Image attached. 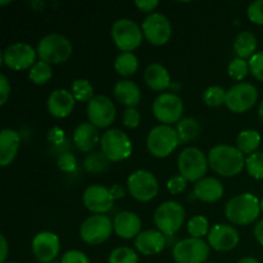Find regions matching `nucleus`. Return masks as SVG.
<instances>
[{
    "label": "nucleus",
    "mask_w": 263,
    "mask_h": 263,
    "mask_svg": "<svg viewBox=\"0 0 263 263\" xmlns=\"http://www.w3.org/2000/svg\"><path fill=\"white\" fill-rule=\"evenodd\" d=\"M210 167L222 177L238 176L246 168V156L236 146L220 144L208 153Z\"/></svg>",
    "instance_id": "f257e3e1"
},
{
    "label": "nucleus",
    "mask_w": 263,
    "mask_h": 263,
    "mask_svg": "<svg viewBox=\"0 0 263 263\" xmlns=\"http://www.w3.org/2000/svg\"><path fill=\"white\" fill-rule=\"evenodd\" d=\"M261 213V202L252 193H243L231 198L225 207V216L231 223L247 226L253 223Z\"/></svg>",
    "instance_id": "f03ea898"
},
{
    "label": "nucleus",
    "mask_w": 263,
    "mask_h": 263,
    "mask_svg": "<svg viewBox=\"0 0 263 263\" xmlns=\"http://www.w3.org/2000/svg\"><path fill=\"white\" fill-rule=\"evenodd\" d=\"M37 57L48 64H61L68 61L73 51L72 43L63 35L49 33L37 44Z\"/></svg>",
    "instance_id": "7ed1b4c3"
},
{
    "label": "nucleus",
    "mask_w": 263,
    "mask_h": 263,
    "mask_svg": "<svg viewBox=\"0 0 263 263\" xmlns=\"http://www.w3.org/2000/svg\"><path fill=\"white\" fill-rule=\"evenodd\" d=\"M180 145L176 128L168 125L154 126L146 138V148L156 158H166Z\"/></svg>",
    "instance_id": "20e7f679"
},
{
    "label": "nucleus",
    "mask_w": 263,
    "mask_h": 263,
    "mask_svg": "<svg viewBox=\"0 0 263 263\" xmlns=\"http://www.w3.org/2000/svg\"><path fill=\"white\" fill-rule=\"evenodd\" d=\"M177 167L180 175L186 181L198 182L205 177L210 163H208V157H205L200 149L195 146H187L179 154Z\"/></svg>",
    "instance_id": "39448f33"
},
{
    "label": "nucleus",
    "mask_w": 263,
    "mask_h": 263,
    "mask_svg": "<svg viewBox=\"0 0 263 263\" xmlns=\"http://www.w3.org/2000/svg\"><path fill=\"white\" fill-rule=\"evenodd\" d=\"M110 36L115 45L122 53H133L141 45L144 37L141 27H139L138 23L130 18H121L116 21L110 30Z\"/></svg>",
    "instance_id": "423d86ee"
},
{
    "label": "nucleus",
    "mask_w": 263,
    "mask_h": 263,
    "mask_svg": "<svg viewBox=\"0 0 263 263\" xmlns=\"http://www.w3.org/2000/svg\"><path fill=\"white\" fill-rule=\"evenodd\" d=\"M185 208L175 200L162 203L154 212V223L164 236H172L185 222Z\"/></svg>",
    "instance_id": "0eeeda50"
},
{
    "label": "nucleus",
    "mask_w": 263,
    "mask_h": 263,
    "mask_svg": "<svg viewBox=\"0 0 263 263\" xmlns=\"http://www.w3.org/2000/svg\"><path fill=\"white\" fill-rule=\"evenodd\" d=\"M100 148L110 162H121L133 154L131 139L120 128H109L100 139Z\"/></svg>",
    "instance_id": "6e6552de"
},
{
    "label": "nucleus",
    "mask_w": 263,
    "mask_h": 263,
    "mask_svg": "<svg viewBox=\"0 0 263 263\" xmlns=\"http://www.w3.org/2000/svg\"><path fill=\"white\" fill-rule=\"evenodd\" d=\"M152 110L157 121H159L162 125L170 126L181 120L184 113V103L176 94L162 92L154 99Z\"/></svg>",
    "instance_id": "1a4fd4ad"
},
{
    "label": "nucleus",
    "mask_w": 263,
    "mask_h": 263,
    "mask_svg": "<svg viewBox=\"0 0 263 263\" xmlns=\"http://www.w3.org/2000/svg\"><path fill=\"white\" fill-rule=\"evenodd\" d=\"M113 231V222L108 216L92 215L82 222L80 238L90 246H99L110 238Z\"/></svg>",
    "instance_id": "9d476101"
},
{
    "label": "nucleus",
    "mask_w": 263,
    "mask_h": 263,
    "mask_svg": "<svg viewBox=\"0 0 263 263\" xmlns=\"http://www.w3.org/2000/svg\"><path fill=\"white\" fill-rule=\"evenodd\" d=\"M128 193L139 202H149L158 195L159 184L157 177L146 170H138L127 179Z\"/></svg>",
    "instance_id": "9b49d317"
},
{
    "label": "nucleus",
    "mask_w": 263,
    "mask_h": 263,
    "mask_svg": "<svg viewBox=\"0 0 263 263\" xmlns=\"http://www.w3.org/2000/svg\"><path fill=\"white\" fill-rule=\"evenodd\" d=\"M210 248L203 239H182L172 248V257L176 263H205L210 257Z\"/></svg>",
    "instance_id": "f8f14e48"
},
{
    "label": "nucleus",
    "mask_w": 263,
    "mask_h": 263,
    "mask_svg": "<svg viewBox=\"0 0 263 263\" xmlns=\"http://www.w3.org/2000/svg\"><path fill=\"white\" fill-rule=\"evenodd\" d=\"M258 100V90L253 84L239 82L226 92L225 105L234 113H246L252 109Z\"/></svg>",
    "instance_id": "ddd939ff"
},
{
    "label": "nucleus",
    "mask_w": 263,
    "mask_h": 263,
    "mask_svg": "<svg viewBox=\"0 0 263 263\" xmlns=\"http://www.w3.org/2000/svg\"><path fill=\"white\" fill-rule=\"evenodd\" d=\"M37 51L27 43H14L3 51V63L13 71H30L36 63Z\"/></svg>",
    "instance_id": "4468645a"
},
{
    "label": "nucleus",
    "mask_w": 263,
    "mask_h": 263,
    "mask_svg": "<svg viewBox=\"0 0 263 263\" xmlns=\"http://www.w3.org/2000/svg\"><path fill=\"white\" fill-rule=\"evenodd\" d=\"M144 39L154 46L166 45L172 35L171 22L161 13H152L141 25Z\"/></svg>",
    "instance_id": "2eb2a0df"
},
{
    "label": "nucleus",
    "mask_w": 263,
    "mask_h": 263,
    "mask_svg": "<svg viewBox=\"0 0 263 263\" xmlns=\"http://www.w3.org/2000/svg\"><path fill=\"white\" fill-rule=\"evenodd\" d=\"M89 122L97 128H107L116 118V107L105 95H95L86 107Z\"/></svg>",
    "instance_id": "dca6fc26"
},
{
    "label": "nucleus",
    "mask_w": 263,
    "mask_h": 263,
    "mask_svg": "<svg viewBox=\"0 0 263 263\" xmlns=\"http://www.w3.org/2000/svg\"><path fill=\"white\" fill-rule=\"evenodd\" d=\"M113 202L115 199L109 189L103 185H90L84 190V194H82V203L86 210L94 215H105L109 212L113 207Z\"/></svg>",
    "instance_id": "f3484780"
},
{
    "label": "nucleus",
    "mask_w": 263,
    "mask_h": 263,
    "mask_svg": "<svg viewBox=\"0 0 263 263\" xmlns=\"http://www.w3.org/2000/svg\"><path fill=\"white\" fill-rule=\"evenodd\" d=\"M33 256L39 262H51L58 257L61 251V240L57 234L50 231H41L31 243Z\"/></svg>",
    "instance_id": "a211bd4d"
},
{
    "label": "nucleus",
    "mask_w": 263,
    "mask_h": 263,
    "mask_svg": "<svg viewBox=\"0 0 263 263\" xmlns=\"http://www.w3.org/2000/svg\"><path fill=\"white\" fill-rule=\"evenodd\" d=\"M240 236L234 226L217 223L208 234V246L216 252H230L238 247Z\"/></svg>",
    "instance_id": "6ab92c4d"
},
{
    "label": "nucleus",
    "mask_w": 263,
    "mask_h": 263,
    "mask_svg": "<svg viewBox=\"0 0 263 263\" xmlns=\"http://www.w3.org/2000/svg\"><path fill=\"white\" fill-rule=\"evenodd\" d=\"M76 99L73 94L66 89L54 90L46 100L48 112L55 118H66L73 110Z\"/></svg>",
    "instance_id": "aec40b11"
},
{
    "label": "nucleus",
    "mask_w": 263,
    "mask_h": 263,
    "mask_svg": "<svg viewBox=\"0 0 263 263\" xmlns=\"http://www.w3.org/2000/svg\"><path fill=\"white\" fill-rule=\"evenodd\" d=\"M113 230L121 239H134L141 233V220L136 213L123 211L116 215L113 220Z\"/></svg>",
    "instance_id": "412c9836"
},
{
    "label": "nucleus",
    "mask_w": 263,
    "mask_h": 263,
    "mask_svg": "<svg viewBox=\"0 0 263 263\" xmlns=\"http://www.w3.org/2000/svg\"><path fill=\"white\" fill-rule=\"evenodd\" d=\"M135 248L144 256H156L166 248V236L159 230L141 231L135 238Z\"/></svg>",
    "instance_id": "4be33fe9"
},
{
    "label": "nucleus",
    "mask_w": 263,
    "mask_h": 263,
    "mask_svg": "<svg viewBox=\"0 0 263 263\" xmlns=\"http://www.w3.org/2000/svg\"><path fill=\"white\" fill-rule=\"evenodd\" d=\"M21 146V136L13 128H3L0 133V164L7 167L17 157Z\"/></svg>",
    "instance_id": "5701e85b"
},
{
    "label": "nucleus",
    "mask_w": 263,
    "mask_h": 263,
    "mask_svg": "<svg viewBox=\"0 0 263 263\" xmlns=\"http://www.w3.org/2000/svg\"><path fill=\"white\" fill-rule=\"evenodd\" d=\"M100 139L98 128L90 122L80 123L73 131V144L82 153H91Z\"/></svg>",
    "instance_id": "b1692460"
},
{
    "label": "nucleus",
    "mask_w": 263,
    "mask_h": 263,
    "mask_svg": "<svg viewBox=\"0 0 263 263\" xmlns=\"http://www.w3.org/2000/svg\"><path fill=\"white\" fill-rule=\"evenodd\" d=\"M222 182L216 177H203L194 185V197L204 203H215L223 197Z\"/></svg>",
    "instance_id": "393cba45"
},
{
    "label": "nucleus",
    "mask_w": 263,
    "mask_h": 263,
    "mask_svg": "<svg viewBox=\"0 0 263 263\" xmlns=\"http://www.w3.org/2000/svg\"><path fill=\"white\" fill-rule=\"evenodd\" d=\"M144 81L146 86L153 91H164L171 85V76L164 66L159 63H152L144 72Z\"/></svg>",
    "instance_id": "a878e982"
},
{
    "label": "nucleus",
    "mask_w": 263,
    "mask_h": 263,
    "mask_svg": "<svg viewBox=\"0 0 263 263\" xmlns=\"http://www.w3.org/2000/svg\"><path fill=\"white\" fill-rule=\"evenodd\" d=\"M116 100L127 108H135L141 100V91L138 85L130 80H121L113 89Z\"/></svg>",
    "instance_id": "bb28decb"
},
{
    "label": "nucleus",
    "mask_w": 263,
    "mask_h": 263,
    "mask_svg": "<svg viewBox=\"0 0 263 263\" xmlns=\"http://www.w3.org/2000/svg\"><path fill=\"white\" fill-rule=\"evenodd\" d=\"M257 46H258V41H257L256 35L249 31L238 33L234 40V51L238 58L246 59V61L248 58L251 59L256 54Z\"/></svg>",
    "instance_id": "cd10ccee"
},
{
    "label": "nucleus",
    "mask_w": 263,
    "mask_h": 263,
    "mask_svg": "<svg viewBox=\"0 0 263 263\" xmlns=\"http://www.w3.org/2000/svg\"><path fill=\"white\" fill-rule=\"evenodd\" d=\"M259 144H261V135L258 131L256 130H243L239 133L238 138H236V148L246 156H251V154L258 152Z\"/></svg>",
    "instance_id": "c85d7f7f"
},
{
    "label": "nucleus",
    "mask_w": 263,
    "mask_h": 263,
    "mask_svg": "<svg viewBox=\"0 0 263 263\" xmlns=\"http://www.w3.org/2000/svg\"><path fill=\"white\" fill-rule=\"evenodd\" d=\"M176 131L180 139V144H187L199 136L200 125L195 118L185 117L176 123Z\"/></svg>",
    "instance_id": "c756f323"
},
{
    "label": "nucleus",
    "mask_w": 263,
    "mask_h": 263,
    "mask_svg": "<svg viewBox=\"0 0 263 263\" xmlns=\"http://www.w3.org/2000/svg\"><path fill=\"white\" fill-rule=\"evenodd\" d=\"M139 68L138 57L134 53H121L115 61V69L120 76L130 77Z\"/></svg>",
    "instance_id": "7c9ffc66"
},
{
    "label": "nucleus",
    "mask_w": 263,
    "mask_h": 263,
    "mask_svg": "<svg viewBox=\"0 0 263 263\" xmlns=\"http://www.w3.org/2000/svg\"><path fill=\"white\" fill-rule=\"evenodd\" d=\"M110 161L105 157L103 152H94V153L87 154L84 159V167L90 174H102L107 171L109 167Z\"/></svg>",
    "instance_id": "2f4dec72"
},
{
    "label": "nucleus",
    "mask_w": 263,
    "mask_h": 263,
    "mask_svg": "<svg viewBox=\"0 0 263 263\" xmlns=\"http://www.w3.org/2000/svg\"><path fill=\"white\" fill-rule=\"evenodd\" d=\"M53 77V69L46 62L39 61L28 71V79L35 85H45Z\"/></svg>",
    "instance_id": "473e14b6"
},
{
    "label": "nucleus",
    "mask_w": 263,
    "mask_h": 263,
    "mask_svg": "<svg viewBox=\"0 0 263 263\" xmlns=\"http://www.w3.org/2000/svg\"><path fill=\"white\" fill-rule=\"evenodd\" d=\"M71 92L73 94L74 99L81 103H89L94 95V87L91 82L86 79H77L72 82Z\"/></svg>",
    "instance_id": "72a5a7b5"
},
{
    "label": "nucleus",
    "mask_w": 263,
    "mask_h": 263,
    "mask_svg": "<svg viewBox=\"0 0 263 263\" xmlns=\"http://www.w3.org/2000/svg\"><path fill=\"white\" fill-rule=\"evenodd\" d=\"M187 233L192 238L195 239H202L203 236L210 234V223L208 220L202 215L194 216L187 221Z\"/></svg>",
    "instance_id": "f704fd0d"
},
{
    "label": "nucleus",
    "mask_w": 263,
    "mask_h": 263,
    "mask_svg": "<svg viewBox=\"0 0 263 263\" xmlns=\"http://www.w3.org/2000/svg\"><path fill=\"white\" fill-rule=\"evenodd\" d=\"M108 263H139V257L133 248L118 247L110 252Z\"/></svg>",
    "instance_id": "c9c22d12"
},
{
    "label": "nucleus",
    "mask_w": 263,
    "mask_h": 263,
    "mask_svg": "<svg viewBox=\"0 0 263 263\" xmlns=\"http://www.w3.org/2000/svg\"><path fill=\"white\" fill-rule=\"evenodd\" d=\"M226 90L221 86H211L203 92V102L205 105L212 108H218L225 104Z\"/></svg>",
    "instance_id": "e433bc0d"
},
{
    "label": "nucleus",
    "mask_w": 263,
    "mask_h": 263,
    "mask_svg": "<svg viewBox=\"0 0 263 263\" xmlns=\"http://www.w3.org/2000/svg\"><path fill=\"white\" fill-rule=\"evenodd\" d=\"M249 72H251V69H249V62H247L246 59L238 58V57L234 58L228 67L229 76L234 81H243L244 79H247Z\"/></svg>",
    "instance_id": "4c0bfd02"
},
{
    "label": "nucleus",
    "mask_w": 263,
    "mask_h": 263,
    "mask_svg": "<svg viewBox=\"0 0 263 263\" xmlns=\"http://www.w3.org/2000/svg\"><path fill=\"white\" fill-rule=\"evenodd\" d=\"M246 168L249 176L263 180V152H256L246 158Z\"/></svg>",
    "instance_id": "58836bf2"
},
{
    "label": "nucleus",
    "mask_w": 263,
    "mask_h": 263,
    "mask_svg": "<svg viewBox=\"0 0 263 263\" xmlns=\"http://www.w3.org/2000/svg\"><path fill=\"white\" fill-rule=\"evenodd\" d=\"M248 20L254 25H263V0H256L252 3L247 10Z\"/></svg>",
    "instance_id": "ea45409f"
},
{
    "label": "nucleus",
    "mask_w": 263,
    "mask_h": 263,
    "mask_svg": "<svg viewBox=\"0 0 263 263\" xmlns=\"http://www.w3.org/2000/svg\"><path fill=\"white\" fill-rule=\"evenodd\" d=\"M249 69L254 79L263 82V51H258L249 59Z\"/></svg>",
    "instance_id": "a19ab883"
},
{
    "label": "nucleus",
    "mask_w": 263,
    "mask_h": 263,
    "mask_svg": "<svg viewBox=\"0 0 263 263\" xmlns=\"http://www.w3.org/2000/svg\"><path fill=\"white\" fill-rule=\"evenodd\" d=\"M187 181L181 176V175H175L167 181V189L172 195H179L185 192Z\"/></svg>",
    "instance_id": "79ce46f5"
},
{
    "label": "nucleus",
    "mask_w": 263,
    "mask_h": 263,
    "mask_svg": "<svg viewBox=\"0 0 263 263\" xmlns=\"http://www.w3.org/2000/svg\"><path fill=\"white\" fill-rule=\"evenodd\" d=\"M57 163H58L59 170H62L63 172H73L77 167L76 158L73 154L68 153V152L59 154Z\"/></svg>",
    "instance_id": "37998d69"
},
{
    "label": "nucleus",
    "mask_w": 263,
    "mask_h": 263,
    "mask_svg": "<svg viewBox=\"0 0 263 263\" xmlns=\"http://www.w3.org/2000/svg\"><path fill=\"white\" fill-rule=\"evenodd\" d=\"M123 126L127 128H136L140 125V113L136 108H126L122 116Z\"/></svg>",
    "instance_id": "c03bdc74"
},
{
    "label": "nucleus",
    "mask_w": 263,
    "mask_h": 263,
    "mask_svg": "<svg viewBox=\"0 0 263 263\" xmlns=\"http://www.w3.org/2000/svg\"><path fill=\"white\" fill-rule=\"evenodd\" d=\"M61 263H91L90 258L81 251H76V249H72V251L66 252V253L62 256Z\"/></svg>",
    "instance_id": "a18cd8bd"
},
{
    "label": "nucleus",
    "mask_w": 263,
    "mask_h": 263,
    "mask_svg": "<svg viewBox=\"0 0 263 263\" xmlns=\"http://www.w3.org/2000/svg\"><path fill=\"white\" fill-rule=\"evenodd\" d=\"M10 95V84L4 74H0V104L4 105Z\"/></svg>",
    "instance_id": "49530a36"
},
{
    "label": "nucleus",
    "mask_w": 263,
    "mask_h": 263,
    "mask_svg": "<svg viewBox=\"0 0 263 263\" xmlns=\"http://www.w3.org/2000/svg\"><path fill=\"white\" fill-rule=\"evenodd\" d=\"M135 5L140 12L152 13L159 5L158 0H136Z\"/></svg>",
    "instance_id": "de8ad7c7"
},
{
    "label": "nucleus",
    "mask_w": 263,
    "mask_h": 263,
    "mask_svg": "<svg viewBox=\"0 0 263 263\" xmlns=\"http://www.w3.org/2000/svg\"><path fill=\"white\" fill-rule=\"evenodd\" d=\"M109 192H110V194H112L113 199H115V200L121 199V198L125 197V194H126L125 189H123V187L121 186L120 184L112 185V186L109 187Z\"/></svg>",
    "instance_id": "09e8293b"
},
{
    "label": "nucleus",
    "mask_w": 263,
    "mask_h": 263,
    "mask_svg": "<svg viewBox=\"0 0 263 263\" xmlns=\"http://www.w3.org/2000/svg\"><path fill=\"white\" fill-rule=\"evenodd\" d=\"M253 234L256 240L263 247V220L258 221V222L256 223V226H254L253 229Z\"/></svg>",
    "instance_id": "8fccbe9b"
},
{
    "label": "nucleus",
    "mask_w": 263,
    "mask_h": 263,
    "mask_svg": "<svg viewBox=\"0 0 263 263\" xmlns=\"http://www.w3.org/2000/svg\"><path fill=\"white\" fill-rule=\"evenodd\" d=\"M0 248H2V252H0V262L5 263V259L8 257V243L7 239H5L4 235H0Z\"/></svg>",
    "instance_id": "3c124183"
},
{
    "label": "nucleus",
    "mask_w": 263,
    "mask_h": 263,
    "mask_svg": "<svg viewBox=\"0 0 263 263\" xmlns=\"http://www.w3.org/2000/svg\"><path fill=\"white\" fill-rule=\"evenodd\" d=\"M238 263H261V262H259L257 258H254V257H244V258H241Z\"/></svg>",
    "instance_id": "603ef678"
},
{
    "label": "nucleus",
    "mask_w": 263,
    "mask_h": 263,
    "mask_svg": "<svg viewBox=\"0 0 263 263\" xmlns=\"http://www.w3.org/2000/svg\"><path fill=\"white\" fill-rule=\"evenodd\" d=\"M258 116H259V118H261L262 122H263V100H262L261 104H259V107H258Z\"/></svg>",
    "instance_id": "864d4df0"
},
{
    "label": "nucleus",
    "mask_w": 263,
    "mask_h": 263,
    "mask_svg": "<svg viewBox=\"0 0 263 263\" xmlns=\"http://www.w3.org/2000/svg\"><path fill=\"white\" fill-rule=\"evenodd\" d=\"M7 4H10V2H0V5H7Z\"/></svg>",
    "instance_id": "5fc2aeb1"
},
{
    "label": "nucleus",
    "mask_w": 263,
    "mask_h": 263,
    "mask_svg": "<svg viewBox=\"0 0 263 263\" xmlns=\"http://www.w3.org/2000/svg\"><path fill=\"white\" fill-rule=\"evenodd\" d=\"M261 212L263 213V199L261 200Z\"/></svg>",
    "instance_id": "6e6d98bb"
},
{
    "label": "nucleus",
    "mask_w": 263,
    "mask_h": 263,
    "mask_svg": "<svg viewBox=\"0 0 263 263\" xmlns=\"http://www.w3.org/2000/svg\"><path fill=\"white\" fill-rule=\"evenodd\" d=\"M43 263H58V262H55V261H51V262H43Z\"/></svg>",
    "instance_id": "4d7b16f0"
},
{
    "label": "nucleus",
    "mask_w": 263,
    "mask_h": 263,
    "mask_svg": "<svg viewBox=\"0 0 263 263\" xmlns=\"http://www.w3.org/2000/svg\"><path fill=\"white\" fill-rule=\"evenodd\" d=\"M5 263H17V262H5Z\"/></svg>",
    "instance_id": "13d9d810"
},
{
    "label": "nucleus",
    "mask_w": 263,
    "mask_h": 263,
    "mask_svg": "<svg viewBox=\"0 0 263 263\" xmlns=\"http://www.w3.org/2000/svg\"><path fill=\"white\" fill-rule=\"evenodd\" d=\"M205 263H212V262H205Z\"/></svg>",
    "instance_id": "bf43d9fd"
}]
</instances>
